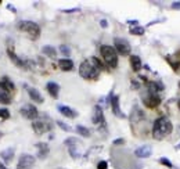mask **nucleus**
Masks as SVG:
<instances>
[{
	"label": "nucleus",
	"instance_id": "f257e3e1",
	"mask_svg": "<svg viewBox=\"0 0 180 169\" xmlns=\"http://www.w3.org/2000/svg\"><path fill=\"white\" fill-rule=\"evenodd\" d=\"M172 130H173V125L170 119L166 117H159L154 121V125H152V137L155 140H162L172 133Z\"/></svg>",
	"mask_w": 180,
	"mask_h": 169
},
{
	"label": "nucleus",
	"instance_id": "f03ea898",
	"mask_svg": "<svg viewBox=\"0 0 180 169\" xmlns=\"http://www.w3.org/2000/svg\"><path fill=\"white\" fill-rule=\"evenodd\" d=\"M100 53H101L104 64L108 68H116L118 67V53H116V50L112 46L103 45L100 47Z\"/></svg>",
	"mask_w": 180,
	"mask_h": 169
},
{
	"label": "nucleus",
	"instance_id": "7ed1b4c3",
	"mask_svg": "<svg viewBox=\"0 0 180 169\" xmlns=\"http://www.w3.org/2000/svg\"><path fill=\"white\" fill-rule=\"evenodd\" d=\"M79 75L86 81H97L100 71L90 63V60H85L79 67Z\"/></svg>",
	"mask_w": 180,
	"mask_h": 169
},
{
	"label": "nucleus",
	"instance_id": "20e7f679",
	"mask_svg": "<svg viewBox=\"0 0 180 169\" xmlns=\"http://www.w3.org/2000/svg\"><path fill=\"white\" fill-rule=\"evenodd\" d=\"M17 28L21 32H25L31 38V40H36L40 36V26L33 21H19L17 24Z\"/></svg>",
	"mask_w": 180,
	"mask_h": 169
},
{
	"label": "nucleus",
	"instance_id": "39448f33",
	"mask_svg": "<svg viewBox=\"0 0 180 169\" xmlns=\"http://www.w3.org/2000/svg\"><path fill=\"white\" fill-rule=\"evenodd\" d=\"M32 129L36 134H44L47 132H50L53 129V122L47 118H43V119H36L32 122Z\"/></svg>",
	"mask_w": 180,
	"mask_h": 169
},
{
	"label": "nucleus",
	"instance_id": "423d86ee",
	"mask_svg": "<svg viewBox=\"0 0 180 169\" xmlns=\"http://www.w3.org/2000/svg\"><path fill=\"white\" fill-rule=\"evenodd\" d=\"M114 49L116 50V53H119L121 56H129L132 51V46L126 39L123 38H115L114 39Z\"/></svg>",
	"mask_w": 180,
	"mask_h": 169
},
{
	"label": "nucleus",
	"instance_id": "0eeeda50",
	"mask_svg": "<svg viewBox=\"0 0 180 169\" xmlns=\"http://www.w3.org/2000/svg\"><path fill=\"white\" fill-rule=\"evenodd\" d=\"M143 103L148 108H157L161 104V97L158 93H152V92L147 90V93L143 94Z\"/></svg>",
	"mask_w": 180,
	"mask_h": 169
},
{
	"label": "nucleus",
	"instance_id": "6e6552de",
	"mask_svg": "<svg viewBox=\"0 0 180 169\" xmlns=\"http://www.w3.org/2000/svg\"><path fill=\"white\" fill-rule=\"evenodd\" d=\"M19 114L24 118H26V119H32V121L39 119V111H38V108H36L35 105H32V104H25L24 107H21Z\"/></svg>",
	"mask_w": 180,
	"mask_h": 169
},
{
	"label": "nucleus",
	"instance_id": "1a4fd4ad",
	"mask_svg": "<svg viewBox=\"0 0 180 169\" xmlns=\"http://www.w3.org/2000/svg\"><path fill=\"white\" fill-rule=\"evenodd\" d=\"M65 146L68 147V151H69V155L72 158H81V150H79V141L75 139V137H68V139L64 141Z\"/></svg>",
	"mask_w": 180,
	"mask_h": 169
},
{
	"label": "nucleus",
	"instance_id": "9d476101",
	"mask_svg": "<svg viewBox=\"0 0 180 169\" xmlns=\"http://www.w3.org/2000/svg\"><path fill=\"white\" fill-rule=\"evenodd\" d=\"M35 157L31 154H22L17 163V169H32L35 165Z\"/></svg>",
	"mask_w": 180,
	"mask_h": 169
},
{
	"label": "nucleus",
	"instance_id": "9b49d317",
	"mask_svg": "<svg viewBox=\"0 0 180 169\" xmlns=\"http://www.w3.org/2000/svg\"><path fill=\"white\" fill-rule=\"evenodd\" d=\"M92 122L97 126H101V129L105 128V118L104 114H103V110L100 105H96L93 111V117H92Z\"/></svg>",
	"mask_w": 180,
	"mask_h": 169
},
{
	"label": "nucleus",
	"instance_id": "f8f14e48",
	"mask_svg": "<svg viewBox=\"0 0 180 169\" xmlns=\"http://www.w3.org/2000/svg\"><path fill=\"white\" fill-rule=\"evenodd\" d=\"M0 92L10 93V94H13L15 92V85L13 83V81L8 76H3V78L0 79Z\"/></svg>",
	"mask_w": 180,
	"mask_h": 169
},
{
	"label": "nucleus",
	"instance_id": "ddd939ff",
	"mask_svg": "<svg viewBox=\"0 0 180 169\" xmlns=\"http://www.w3.org/2000/svg\"><path fill=\"white\" fill-rule=\"evenodd\" d=\"M7 54H8V57H10V58L13 60V63H14L15 65H17V67L22 68V70H26V68H28V63H26L25 60L19 58V57H18L17 54L14 53V50H13L11 47H8V49H7Z\"/></svg>",
	"mask_w": 180,
	"mask_h": 169
},
{
	"label": "nucleus",
	"instance_id": "4468645a",
	"mask_svg": "<svg viewBox=\"0 0 180 169\" xmlns=\"http://www.w3.org/2000/svg\"><path fill=\"white\" fill-rule=\"evenodd\" d=\"M111 108H112V112H114V115L118 118H125V114H123L122 111H121V105H119V97L114 94V96H111Z\"/></svg>",
	"mask_w": 180,
	"mask_h": 169
},
{
	"label": "nucleus",
	"instance_id": "2eb2a0df",
	"mask_svg": "<svg viewBox=\"0 0 180 169\" xmlns=\"http://www.w3.org/2000/svg\"><path fill=\"white\" fill-rule=\"evenodd\" d=\"M25 89H26V92H28L29 97H31V100H32V101H35V103H38V104H42V103L44 101L43 96L40 94V92H39L38 89L31 88V86H26V85H25Z\"/></svg>",
	"mask_w": 180,
	"mask_h": 169
},
{
	"label": "nucleus",
	"instance_id": "dca6fc26",
	"mask_svg": "<svg viewBox=\"0 0 180 169\" xmlns=\"http://www.w3.org/2000/svg\"><path fill=\"white\" fill-rule=\"evenodd\" d=\"M57 110L60 111L61 115H64V117H67V118H76V115H78V112H76L75 110H72L71 107L64 105V104H60L57 107Z\"/></svg>",
	"mask_w": 180,
	"mask_h": 169
},
{
	"label": "nucleus",
	"instance_id": "f3484780",
	"mask_svg": "<svg viewBox=\"0 0 180 169\" xmlns=\"http://www.w3.org/2000/svg\"><path fill=\"white\" fill-rule=\"evenodd\" d=\"M134 154H136V157L139 158H148L150 155L152 154V150L150 146H140L136 148V151H134Z\"/></svg>",
	"mask_w": 180,
	"mask_h": 169
},
{
	"label": "nucleus",
	"instance_id": "a211bd4d",
	"mask_svg": "<svg viewBox=\"0 0 180 169\" xmlns=\"http://www.w3.org/2000/svg\"><path fill=\"white\" fill-rule=\"evenodd\" d=\"M36 148H38V158H40V159H44V158L49 155V152H50V148H49V144L47 143H38L36 144Z\"/></svg>",
	"mask_w": 180,
	"mask_h": 169
},
{
	"label": "nucleus",
	"instance_id": "6ab92c4d",
	"mask_svg": "<svg viewBox=\"0 0 180 169\" xmlns=\"http://www.w3.org/2000/svg\"><path fill=\"white\" fill-rule=\"evenodd\" d=\"M46 89L53 99H57L58 97V93H60V86H58V83H56V82H49L46 85Z\"/></svg>",
	"mask_w": 180,
	"mask_h": 169
},
{
	"label": "nucleus",
	"instance_id": "aec40b11",
	"mask_svg": "<svg viewBox=\"0 0 180 169\" xmlns=\"http://www.w3.org/2000/svg\"><path fill=\"white\" fill-rule=\"evenodd\" d=\"M129 63H130V67H132V70L133 72H139L141 70V58H140L139 56H130V58H129Z\"/></svg>",
	"mask_w": 180,
	"mask_h": 169
},
{
	"label": "nucleus",
	"instance_id": "412c9836",
	"mask_svg": "<svg viewBox=\"0 0 180 169\" xmlns=\"http://www.w3.org/2000/svg\"><path fill=\"white\" fill-rule=\"evenodd\" d=\"M58 67H60V70H63L64 72L71 71L74 68V61L69 58H61L58 60Z\"/></svg>",
	"mask_w": 180,
	"mask_h": 169
},
{
	"label": "nucleus",
	"instance_id": "4be33fe9",
	"mask_svg": "<svg viewBox=\"0 0 180 169\" xmlns=\"http://www.w3.org/2000/svg\"><path fill=\"white\" fill-rule=\"evenodd\" d=\"M13 157H14V148H7V150H4V151H1L0 152V158L3 159V162H11L13 161Z\"/></svg>",
	"mask_w": 180,
	"mask_h": 169
},
{
	"label": "nucleus",
	"instance_id": "5701e85b",
	"mask_svg": "<svg viewBox=\"0 0 180 169\" xmlns=\"http://www.w3.org/2000/svg\"><path fill=\"white\" fill-rule=\"evenodd\" d=\"M42 51H43V54H44V56H47L49 58H56V56H57V50H56L53 46H49V45L43 46Z\"/></svg>",
	"mask_w": 180,
	"mask_h": 169
},
{
	"label": "nucleus",
	"instance_id": "b1692460",
	"mask_svg": "<svg viewBox=\"0 0 180 169\" xmlns=\"http://www.w3.org/2000/svg\"><path fill=\"white\" fill-rule=\"evenodd\" d=\"M13 101V94L10 93H4V92H0V104H10Z\"/></svg>",
	"mask_w": 180,
	"mask_h": 169
},
{
	"label": "nucleus",
	"instance_id": "393cba45",
	"mask_svg": "<svg viewBox=\"0 0 180 169\" xmlns=\"http://www.w3.org/2000/svg\"><path fill=\"white\" fill-rule=\"evenodd\" d=\"M90 63L97 68L99 71H104L105 70V64H104V61H101V60H99L97 57H92L90 58Z\"/></svg>",
	"mask_w": 180,
	"mask_h": 169
},
{
	"label": "nucleus",
	"instance_id": "a878e982",
	"mask_svg": "<svg viewBox=\"0 0 180 169\" xmlns=\"http://www.w3.org/2000/svg\"><path fill=\"white\" fill-rule=\"evenodd\" d=\"M76 132L81 134L82 137H89V136H90V130H89L86 126H83V125H78V126H76Z\"/></svg>",
	"mask_w": 180,
	"mask_h": 169
},
{
	"label": "nucleus",
	"instance_id": "bb28decb",
	"mask_svg": "<svg viewBox=\"0 0 180 169\" xmlns=\"http://www.w3.org/2000/svg\"><path fill=\"white\" fill-rule=\"evenodd\" d=\"M129 32H130L132 35L141 36L143 33H144V28H143V26H139V25H137V26H133V28H130V29H129Z\"/></svg>",
	"mask_w": 180,
	"mask_h": 169
},
{
	"label": "nucleus",
	"instance_id": "cd10ccee",
	"mask_svg": "<svg viewBox=\"0 0 180 169\" xmlns=\"http://www.w3.org/2000/svg\"><path fill=\"white\" fill-rule=\"evenodd\" d=\"M0 118L1 119H8L10 118V111L7 108H0Z\"/></svg>",
	"mask_w": 180,
	"mask_h": 169
},
{
	"label": "nucleus",
	"instance_id": "c85d7f7f",
	"mask_svg": "<svg viewBox=\"0 0 180 169\" xmlns=\"http://www.w3.org/2000/svg\"><path fill=\"white\" fill-rule=\"evenodd\" d=\"M60 53H63L64 56L68 57V56H71V49L68 46H65V45H61L60 46Z\"/></svg>",
	"mask_w": 180,
	"mask_h": 169
},
{
	"label": "nucleus",
	"instance_id": "c756f323",
	"mask_svg": "<svg viewBox=\"0 0 180 169\" xmlns=\"http://www.w3.org/2000/svg\"><path fill=\"white\" fill-rule=\"evenodd\" d=\"M159 163H162V165H165V166H168V168H172L173 165H172V162L169 161L168 158H159Z\"/></svg>",
	"mask_w": 180,
	"mask_h": 169
},
{
	"label": "nucleus",
	"instance_id": "7c9ffc66",
	"mask_svg": "<svg viewBox=\"0 0 180 169\" xmlns=\"http://www.w3.org/2000/svg\"><path fill=\"white\" fill-rule=\"evenodd\" d=\"M57 125L61 129H63V130H65V132H71V128L68 126V125H67V123L63 122V121H57Z\"/></svg>",
	"mask_w": 180,
	"mask_h": 169
},
{
	"label": "nucleus",
	"instance_id": "2f4dec72",
	"mask_svg": "<svg viewBox=\"0 0 180 169\" xmlns=\"http://www.w3.org/2000/svg\"><path fill=\"white\" fill-rule=\"evenodd\" d=\"M108 168V162L107 161H100L97 165V169H107Z\"/></svg>",
	"mask_w": 180,
	"mask_h": 169
},
{
	"label": "nucleus",
	"instance_id": "473e14b6",
	"mask_svg": "<svg viewBox=\"0 0 180 169\" xmlns=\"http://www.w3.org/2000/svg\"><path fill=\"white\" fill-rule=\"evenodd\" d=\"M172 8L180 10V1H173V3H172Z\"/></svg>",
	"mask_w": 180,
	"mask_h": 169
},
{
	"label": "nucleus",
	"instance_id": "72a5a7b5",
	"mask_svg": "<svg viewBox=\"0 0 180 169\" xmlns=\"http://www.w3.org/2000/svg\"><path fill=\"white\" fill-rule=\"evenodd\" d=\"M100 25H101L103 28H107V26H108V22H107L105 19H101V21H100Z\"/></svg>",
	"mask_w": 180,
	"mask_h": 169
},
{
	"label": "nucleus",
	"instance_id": "f704fd0d",
	"mask_svg": "<svg viewBox=\"0 0 180 169\" xmlns=\"http://www.w3.org/2000/svg\"><path fill=\"white\" fill-rule=\"evenodd\" d=\"M0 169H7V168L4 166V165H3V163H0Z\"/></svg>",
	"mask_w": 180,
	"mask_h": 169
},
{
	"label": "nucleus",
	"instance_id": "c9c22d12",
	"mask_svg": "<svg viewBox=\"0 0 180 169\" xmlns=\"http://www.w3.org/2000/svg\"><path fill=\"white\" fill-rule=\"evenodd\" d=\"M176 150H180V144H177V146H176Z\"/></svg>",
	"mask_w": 180,
	"mask_h": 169
},
{
	"label": "nucleus",
	"instance_id": "e433bc0d",
	"mask_svg": "<svg viewBox=\"0 0 180 169\" xmlns=\"http://www.w3.org/2000/svg\"><path fill=\"white\" fill-rule=\"evenodd\" d=\"M177 107H179V110H180V100L177 101Z\"/></svg>",
	"mask_w": 180,
	"mask_h": 169
},
{
	"label": "nucleus",
	"instance_id": "4c0bfd02",
	"mask_svg": "<svg viewBox=\"0 0 180 169\" xmlns=\"http://www.w3.org/2000/svg\"><path fill=\"white\" fill-rule=\"evenodd\" d=\"M1 136H3V133H1V132H0V137H1Z\"/></svg>",
	"mask_w": 180,
	"mask_h": 169
},
{
	"label": "nucleus",
	"instance_id": "58836bf2",
	"mask_svg": "<svg viewBox=\"0 0 180 169\" xmlns=\"http://www.w3.org/2000/svg\"><path fill=\"white\" fill-rule=\"evenodd\" d=\"M179 88H180V82H179Z\"/></svg>",
	"mask_w": 180,
	"mask_h": 169
}]
</instances>
